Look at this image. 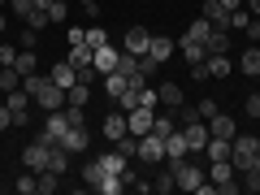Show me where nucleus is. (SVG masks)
I'll list each match as a JSON object with an SVG mask.
<instances>
[{
	"label": "nucleus",
	"instance_id": "nucleus-1",
	"mask_svg": "<svg viewBox=\"0 0 260 195\" xmlns=\"http://www.w3.org/2000/svg\"><path fill=\"white\" fill-rule=\"evenodd\" d=\"M234 174H239V169H234L230 160H208V182H213L217 195H234V191H239Z\"/></svg>",
	"mask_w": 260,
	"mask_h": 195
},
{
	"label": "nucleus",
	"instance_id": "nucleus-2",
	"mask_svg": "<svg viewBox=\"0 0 260 195\" xmlns=\"http://www.w3.org/2000/svg\"><path fill=\"white\" fill-rule=\"evenodd\" d=\"M256 148H260L256 135H234V139H230V165L234 169H247L251 160H256Z\"/></svg>",
	"mask_w": 260,
	"mask_h": 195
},
{
	"label": "nucleus",
	"instance_id": "nucleus-3",
	"mask_svg": "<svg viewBox=\"0 0 260 195\" xmlns=\"http://www.w3.org/2000/svg\"><path fill=\"white\" fill-rule=\"evenodd\" d=\"M135 156L143 160V165H165V139L160 135H139V143H135Z\"/></svg>",
	"mask_w": 260,
	"mask_h": 195
},
{
	"label": "nucleus",
	"instance_id": "nucleus-4",
	"mask_svg": "<svg viewBox=\"0 0 260 195\" xmlns=\"http://www.w3.org/2000/svg\"><path fill=\"white\" fill-rule=\"evenodd\" d=\"M30 100H35V95H30L26 87H13V91L5 95V104H9V113H13V126H26L30 121Z\"/></svg>",
	"mask_w": 260,
	"mask_h": 195
},
{
	"label": "nucleus",
	"instance_id": "nucleus-5",
	"mask_svg": "<svg viewBox=\"0 0 260 195\" xmlns=\"http://www.w3.org/2000/svg\"><path fill=\"white\" fill-rule=\"evenodd\" d=\"M182 135H186V148H191L195 156H204V143L213 139V135H208V121H204V117H191V121H182Z\"/></svg>",
	"mask_w": 260,
	"mask_h": 195
},
{
	"label": "nucleus",
	"instance_id": "nucleus-6",
	"mask_svg": "<svg viewBox=\"0 0 260 195\" xmlns=\"http://www.w3.org/2000/svg\"><path fill=\"white\" fill-rule=\"evenodd\" d=\"M65 130H70V117H65V109H56V113H48L44 130H39V139H44L48 148H56V143L65 139Z\"/></svg>",
	"mask_w": 260,
	"mask_h": 195
},
{
	"label": "nucleus",
	"instance_id": "nucleus-7",
	"mask_svg": "<svg viewBox=\"0 0 260 195\" xmlns=\"http://www.w3.org/2000/svg\"><path fill=\"white\" fill-rule=\"evenodd\" d=\"M22 165H26L30 174H39V169H48V143L39 139V135H35L30 143H26V148H22Z\"/></svg>",
	"mask_w": 260,
	"mask_h": 195
},
{
	"label": "nucleus",
	"instance_id": "nucleus-8",
	"mask_svg": "<svg viewBox=\"0 0 260 195\" xmlns=\"http://www.w3.org/2000/svg\"><path fill=\"white\" fill-rule=\"evenodd\" d=\"M35 104H39L44 113H56V109H65V87H56L52 78H48V83L35 91Z\"/></svg>",
	"mask_w": 260,
	"mask_h": 195
},
{
	"label": "nucleus",
	"instance_id": "nucleus-9",
	"mask_svg": "<svg viewBox=\"0 0 260 195\" xmlns=\"http://www.w3.org/2000/svg\"><path fill=\"white\" fill-rule=\"evenodd\" d=\"M61 148L70 152V156H74V152H87V148H91V130H87V126H70V130H65V139H61Z\"/></svg>",
	"mask_w": 260,
	"mask_h": 195
},
{
	"label": "nucleus",
	"instance_id": "nucleus-10",
	"mask_svg": "<svg viewBox=\"0 0 260 195\" xmlns=\"http://www.w3.org/2000/svg\"><path fill=\"white\" fill-rule=\"evenodd\" d=\"M152 117H156V109H130V113H126L130 135H135V139H139V135H148V130H152Z\"/></svg>",
	"mask_w": 260,
	"mask_h": 195
},
{
	"label": "nucleus",
	"instance_id": "nucleus-11",
	"mask_svg": "<svg viewBox=\"0 0 260 195\" xmlns=\"http://www.w3.org/2000/svg\"><path fill=\"white\" fill-rule=\"evenodd\" d=\"M148 44H152V30H148V26H130V30H126V48H121V52L143 56V52H148Z\"/></svg>",
	"mask_w": 260,
	"mask_h": 195
},
{
	"label": "nucleus",
	"instance_id": "nucleus-12",
	"mask_svg": "<svg viewBox=\"0 0 260 195\" xmlns=\"http://www.w3.org/2000/svg\"><path fill=\"white\" fill-rule=\"evenodd\" d=\"M104 139H109V143H117V139H126V135H130V126H126V113H109V117H104Z\"/></svg>",
	"mask_w": 260,
	"mask_h": 195
},
{
	"label": "nucleus",
	"instance_id": "nucleus-13",
	"mask_svg": "<svg viewBox=\"0 0 260 195\" xmlns=\"http://www.w3.org/2000/svg\"><path fill=\"white\" fill-rule=\"evenodd\" d=\"M95 160L104 165V174H117V178H126V160H130V156H126L121 148H113V152H100Z\"/></svg>",
	"mask_w": 260,
	"mask_h": 195
},
{
	"label": "nucleus",
	"instance_id": "nucleus-14",
	"mask_svg": "<svg viewBox=\"0 0 260 195\" xmlns=\"http://www.w3.org/2000/svg\"><path fill=\"white\" fill-rule=\"evenodd\" d=\"M208 135H217V139H234L239 130H234V117L230 113H213L208 117Z\"/></svg>",
	"mask_w": 260,
	"mask_h": 195
},
{
	"label": "nucleus",
	"instance_id": "nucleus-15",
	"mask_svg": "<svg viewBox=\"0 0 260 195\" xmlns=\"http://www.w3.org/2000/svg\"><path fill=\"white\" fill-rule=\"evenodd\" d=\"M178 52H182V61H186V65H200V61H204V56H208V48L200 44V39L182 35V44H178Z\"/></svg>",
	"mask_w": 260,
	"mask_h": 195
},
{
	"label": "nucleus",
	"instance_id": "nucleus-16",
	"mask_svg": "<svg viewBox=\"0 0 260 195\" xmlns=\"http://www.w3.org/2000/svg\"><path fill=\"white\" fill-rule=\"evenodd\" d=\"M156 100H160V109H182V87L165 78V83L156 87Z\"/></svg>",
	"mask_w": 260,
	"mask_h": 195
},
{
	"label": "nucleus",
	"instance_id": "nucleus-17",
	"mask_svg": "<svg viewBox=\"0 0 260 195\" xmlns=\"http://www.w3.org/2000/svg\"><path fill=\"white\" fill-rule=\"evenodd\" d=\"M48 78H52L56 87H65V91H70V87L78 83V70H74L70 61H56V65H52V74H48Z\"/></svg>",
	"mask_w": 260,
	"mask_h": 195
},
{
	"label": "nucleus",
	"instance_id": "nucleus-18",
	"mask_svg": "<svg viewBox=\"0 0 260 195\" xmlns=\"http://www.w3.org/2000/svg\"><path fill=\"white\" fill-rule=\"evenodd\" d=\"M117 48H113V44H104V48H95V70H100V78L104 74H113V70H117Z\"/></svg>",
	"mask_w": 260,
	"mask_h": 195
},
{
	"label": "nucleus",
	"instance_id": "nucleus-19",
	"mask_svg": "<svg viewBox=\"0 0 260 195\" xmlns=\"http://www.w3.org/2000/svg\"><path fill=\"white\" fill-rule=\"evenodd\" d=\"M204 70H208V78H230V56H225V52H208L204 56Z\"/></svg>",
	"mask_w": 260,
	"mask_h": 195
},
{
	"label": "nucleus",
	"instance_id": "nucleus-20",
	"mask_svg": "<svg viewBox=\"0 0 260 195\" xmlns=\"http://www.w3.org/2000/svg\"><path fill=\"white\" fill-rule=\"evenodd\" d=\"M148 56L165 65L169 56H174V39H165V35H152V44H148Z\"/></svg>",
	"mask_w": 260,
	"mask_h": 195
},
{
	"label": "nucleus",
	"instance_id": "nucleus-21",
	"mask_svg": "<svg viewBox=\"0 0 260 195\" xmlns=\"http://www.w3.org/2000/svg\"><path fill=\"white\" fill-rule=\"evenodd\" d=\"M239 70H243L247 78H260V44H251L247 52L239 56Z\"/></svg>",
	"mask_w": 260,
	"mask_h": 195
},
{
	"label": "nucleus",
	"instance_id": "nucleus-22",
	"mask_svg": "<svg viewBox=\"0 0 260 195\" xmlns=\"http://www.w3.org/2000/svg\"><path fill=\"white\" fill-rule=\"evenodd\" d=\"M65 61L74 65V70H83V65H95V52L87 44H70V56H65Z\"/></svg>",
	"mask_w": 260,
	"mask_h": 195
},
{
	"label": "nucleus",
	"instance_id": "nucleus-23",
	"mask_svg": "<svg viewBox=\"0 0 260 195\" xmlns=\"http://www.w3.org/2000/svg\"><path fill=\"white\" fill-rule=\"evenodd\" d=\"M204 160H230V139H208L204 143Z\"/></svg>",
	"mask_w": 260,
	"mask_h": 195
},
{
	"label": "nucleus",
	"instance_id": "nucleus-24",
	"mask_svg": "<svg viewBox=\"0 0 260 195\" xmlns=\"http://www.w3.org/2000/svg\"><path fill=\"white\" fill-rule=\"evenodd\" d=\"M87 100H91V83H83V78H78V83L65 91V104H78V109H87Z\"/></svg>",
	"mask_w": 260,
	"mask_h": 195
},
{
	"label": "nucleus",
	"instance_id": "nucleus-25",
	"mask_svg": "<svg viewBox=\"0 0 260 195\" xmlns=\"http://www.w3.org/2000/svg\"><path fill=\"white\" fill-rule=\"evenodd\" d=\"M13 65H18V74H22V78H26V74H35V70H39L35 48H18V61H13Z\"/></svg>",
	"mask_w": 260,
	"mask_h": 195
},
{
	"label": "nucleus",
	"instance_id": "nucleus-26",
	"mask_svg": "<svg viewBox=\"0 0 260 195\" xmlns=\"http://www.w3.org/2000/svg\"><path fill=\"white\" fill-rule=\"evenodd\" d=\"M186 152H191V148H186V135H182V126H178L174 135H165V156H186Z\"/></svg>",
	"mask_w": 260,
	"mask_h": 195
},
{
	"label": "nucleus",
	"instance_id": "nucleus-27",
	"mask_svg": "<svg viewBox=\"0 0 260 195\" xmlns=\"http://www.w3.org/2000/svg\"><path fill=\"white\" fill-rule=\"evenodd\" d=\"M174 130H178V117H174V113H156V117H152V135L165 139V135H174Z\"/></svg>",
	"mask_w": 260,
	"mask_h": 195
},
{
	"label": "nucleus",
	"instance_id": "nucleus-28",
	"mask_svg": "<svg viewBox=\"0 0 260 195\" xmlns=\"http://www.w3.org/2000/svg\"><path fill=\"white\" fill-rule=\"evenodd\" d=\"M117 104H121V113H130V109H143V87H126V91L117 95Z\"/></svg>",
	"mask_w": 260,
	"mask_h": 195
},
{
	"label": "nucleus",
	"instance_id": "nucleus-29",
	"mask_svg": "<svg viewBox=\"0 0 260 195\" xmlns=\"http://www.w3.org/2000/svg\"><path fill=\"white\" fill-rule=\"evenodd\" d=\"M83 182L91 186V191H100V182H104V165H100V160H87V165H83Z\"/></svg>",
	"mask_w": 260,
	"mask_h": 195
},
{
	"label": "nucleus",
	"instance_id": "nucleus-30",
	"mask_svg": "<svg viewBox=\"0 0 260 195\" xmlns=\"http://www.w3.org/2000/svg\"><path fill=\"white\" fill-rule=\"evenodd\" d=\"M152 191H156V195H174L178 191V178H174V169H169V165H165V174H160V178H152Z\"/></svg>",
	"mask_w": 260,
	"mask_h": 195
},
{
	"label": "nucleus",
	"instance_id": "nucleus-31",
	"mask_svg": "<svg viewBox=\"0 0 260 195\" xmlns=\"http://www.w3.org/2000/svg\"><path fill=\"white\" fill-rule=\"evenodd\" d=\"M13 87H22V74H18V65H0V91L9 95Z\"/></svg>",
	"mask_w": 260,
	"mask_h": 195
},
{
	"label": "nucleus",
	"instance_id": "nucleus-32",
	"mask_svg": "<svg viewBox=\"0 0 260 195\" xmlns=\"http://www.w3.org/2000/svg\"><path fill=\"white\" fill-rule=\"evenodd\" d=\"M204 48H208V52H230V30H217L213 26V35L204 39Z\"/></svg>",
	"mask_w": 260,
	"mask_h": 195
},
{
	"label": "nucleus",
	"instance_id": "nucleus-33",
	"mask_svg": "<svg viewBox=\"0 0 260 195\" xmlns=\"http://www.w3.org/2000/svg\"><path fill=\"white\" fill-rule=\"evenodd\" d=\"M126 87H130V78H126V74H117V70H113V74H104V91H109L113 100H117Z\"/></svg>",
	"mask_w": 260,
	"mask_h": 195
},
{
	"label": "nucleus",
	"instance_id": "nucleus-34",
	"mask_svg": "<svg viewBox=\"0 0 260 195\" xmlns=\"http://www.w3.org/2000/svg\"><path fill=\"white\" fill-rule=\"evenodd\" d=\"M22 22H26L30 30H44V26H48V22H52V18H48V9H35V5H30V9L22 13Z\"/></svg>",
	"mask_w": 260,
	"mask_h": 195
},
{
	"label": "nucleus",
	"instance_id": "nucleus-35",
	"mask_svg": "<svg viewBox=\"0 0 260 195\" xmlns=\"http://www.w3.org/2000/svg\"><path fill=\"white\" fill-rule=\"evenodd\" d=\"M186 35H191V39H200V44H204V39H208V35H213V22H208V18H204V13H200V18H195V22H191V26H186Z\"/></svg>",
	"mask_w": 260,
	"mask_h": 195
},
{
	"label": "nucleus",
	"instance_id": "nucleus-36",
	"mask_svg": "<svg viewBox=\"0 0 260 195\" xmlns=\"http://www.w3.org/2000/svg\"><path fill=\"white\" fill-rule=\"evenodd\" d=\"M104 44H109V30H104L100 22H91V26H87V48L95 52V48H104Z\"/></svg>",
	"mask_w": 260,
	"mask_h": 195
},
{
	"label": "nucleus",
	"instance_id": "nucleus-37",
	"mask_svg": "<svg viewBox=\"0 0 260 195\" xmlns=\"http://www.w3.org/2000/svg\"><path fill=\"white\" fill-rule=\"evenodd\" d=\"M13 191H18V195H35L39 191V174H30V169H26V174L13 182Z\"/></svg>",
	"mask_w": 260,
	"mask_h": 195
},
{
	"label": "nucleus",
	"instance_id": "nucleus-38",
	"mask_svg": "<svg viewBox=\"0 0 260 195\" xmlns=\"http://www.w3.org/2000/svg\"><path fill=\"white\" fill-rule=\"evenodd\" d=\"M39 191H44V195L61 191V174H52V169H39Z\"/></svg>",
	"mask_w": 260,
	"mask_h": 195
},
{
	"label": "nucleus",
	"instance_id": "nucleus-39",
	"mask_svg": "<svg viewBox=\"0 0 260 195\" xmlns=\"http://www.w3.org/2000/svg\"><path fill=\"white\" fill-rule=\"evenodd\" d=\"M239 178H243V191H260V169H239Z\"/></svg>",
	"mask_w": 260,
	"mask_h": 195
},
{
	"label": "nucleus",
	"instance_id": "nucleus-40",
	"mask_svg": "<svg viewBox=\"0 0 260 195\" xmlns=\"http://www.w3.org/2000/svg\"><path fill=\"white\" fill-rule=\"evenodd\" d=\"M65 13H70V9H65V0H52V5H48V18H52L56 26L65 22Z\"/></svg>",
	"mask_w": 260,
	"mask_h": 195
},
{
	"label": "nucleus",
	"instance_id": "nucleus-41",
	"mask_svg": "<svg viewBox=\"0 0 260 195\" xmlns=\"http://www.w3.org/2000/svg\"><path fill=\"white\" fill-rule=\"evenodd\" d=\"M195 113H200V117H213V113H221V109H217V100H208V95H204V100H200V104H195Z\"/></svg>",
	"mask_w": 260,
	"mask_h": 195
},
{
	"label": "nucleus",
	"instance_id": "nucleus-42",
	"mask_svg": "<svg viewBox=\"0 0 260 195\" xmlns=\"http://www.w3.org/2000/svg\"><path fill=\"white\" fill-rule=\"evenodd\" d=\"M243 113H247V117H260V91H251L247 100H243Z\"/></svg>",
	"mask_w": 260,
	"mask_h": 195
},
{
	"label": "nucleus",
	"instance_id": "nucleus-43",
	"mask_svg": "<svg viewBox=\"0 0 260 195\" xmlns=\"http://www.w3.org/2000/svg\"><path fill=\"white\" fill-rule=\"evenodd\" d=\"M65 44H87V30L83 26H70V30H65Z\"/></svg>",
	"mask_w": 260,
	"mask_h": 195
},
{
	"label": "nucleus",
	"instance_id": "nucleus-44",
	"mask_svg": "<svg viewBox=\"0 0 260 195\" xmlns=\"http://www.w3.org/2000/svg\"><path fill=\"white\" fill-rule=\"evenodd\" d=\"M18 61V48H9V44H0V65H13Z\"/></svg>",
	"mask_w": 260,
	"mask_h": 195
},
{
	"label": "nucleus",
	"instance_id": "nucleus-45",
	"mask_svg": "<svg viewBox=\"0 0 260 195\" xmlns=\"http://www.w3.org/2000/svg\"><path fill=\"white\" fill-rule=\"evenodd\" d=\"M13 126V113H9V104H0V130H9Z\"/></svg>",
	"mask_w": 260,
	"mask_h": 195
},
{
	"label": "nucleus",
	"instance_id": "nucleus-46",
	"mask_svg": "<svg viewBox=\"0 0 260 195\" xmlns=\"http://www.w3.org/2000/svg\"><path fill=\"white\" fill-rule=\"evenodd\" d=\"M22 44H26V48H35V44H39V30H30V26H26V30H22Z\"/></svg>",
	"mask_w": 260,
	"mask_h": 195
},
{
	"label": "nucleus",
	"instance_id": "nucleus-47",
	"mask_svg": "<svg viewBox=\"0 0 260 195\" xmlns=\"http://www.w3.org/2000/svg\"><path fill=\"white\" fill-rule=\"evenodd\" d=\"M9 9H18V13H26V9H30V0H9Z\"/></svg>",
	"mask_w": 260,
	"mask_h": 195
},
{
	"label": "nucleus",
	"instance_id": "nucleus-48",
	"mask_svg": "<svg viewBox=\"0 0 260 195\" xmlns=\"http://www.w3.org/2000/svg\"><path fill=\"white\" fill-rule=\"evenodd\" d=\"M225 9H243V5H247V0H221Z\"/></svg>",
	"mask_w": 260,
	"mask_h": 195
},
{
	"label": "nucleus",
	"instance_id": "nucleus-49",
	"mask_svg": "<svg viewBox=\"0 0 260 195\" xmlns=\"http://www.w3.org/2000/svg\"><path fill=\"white\" fill-rule=\"evenodd\" d=\"M247 9H251V13H256V18H260V0H247Z\"/></svg>",
	"mask_w": 260,
	"mask_h": 195
},
{
	"label": "nucleus",
	"instance_id": "nucleus-50",
	"mask_svg": "<svg viewBox=\"0 0 260 195\" xmlns=\"http://www.w3.org/2000/svg\"><path fill=\"white\" fill-rule=\"evenodd\" d=\"M30 5H35V9H48V5H52V0H30Z\"/></svg>",
	"mask_w": 260,
	"mask_h": 195
},
{
	"label": "nucleus",
	"instance_id": "nucleus-51",
	"mask_svg": "<svg viewBox=\"0 0 260 195\" xmlns=\"http://www.w3.org/2000/svg\"><path fill=\"white\" fill-rule=\"evenodd\" d=\"M0 35H5V13H0Z\"/></svg>",
	"mask_w": 260,
	"mask_h": 195
},
{
	"label": "nucleus",
	"instance_id": "nucleus-52",
	"mask_svg": "<svg viewBox=\"0 0 260 195\" xmlns=\"http://www.w3.org/2000/svg\"><path fill=\"white\" fill-rule=\"evenodd\" d=\"M78 5H87V9H91V5H95V0H78Z\"/></svg>",
	"mask_w": 260,
	"mask_h": 195
},
{
	"label": "nucleus",
	"instance_id": "nucleus-53",
	"mask_svg": "<svg viewBox=\"0 0 260 195\" xmlns=\"http://www.w3.org/2000/svg\"><path fill=\"white\" fill-rule=\"evenodd\" d=\"M0 5H9V0H0Z\"/></svg>",
	"mask_w": 260,
	"mask_h": 195
}]
</instances>
